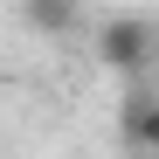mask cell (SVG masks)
<instances>
[{
  "label": "cell",
  "instance_id": "cell-1",
  "mask_svg": "<svg viewBox=\"0 0 159 159\" xmlns=\"http://www.w3.org/2000/svg\"><path fill=\"white\" fill-rule=\"evenodd\" d=\"M97 62L111 76H139L152 62V28L145 21H104L97 28Z\"/></svg>",
  "mask_w": 159,
  "mask_h": 159
},
{
  "label": "cell",
  "instance_id": "cell-2",
  "mask_svg": "<svg viewBox=\"0 0 159 159\" xmlns=\"http://www.w3.org/2000/svg\"><path fill=\"white\" fill-rule=\"evenodd\" d=\"M125 139L139 152H159V97H131L125 104Z\"/></svg>",
  "mask_w": 159,
  "mask_h": 159
}]
</instances>
